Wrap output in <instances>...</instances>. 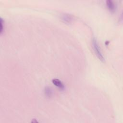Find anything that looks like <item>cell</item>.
<instances>
[{
	"label": "cell",
	"instance_id": "1",
	"mask_svg": "<svg viewBox=\"0 0 123 123\" xmlns=\"http://www.w3.org/2000/svg\"><path fill=\"white\" fill-rule=\"evenodd\" d=\"M92 46L93 49V50L96 55L98 58V59L100 61H101L102 62H105L104 57L102 53V52L101 51V49H100V48L99 47L98 43L95 38H93L92 39Z\"/></svg>",
	"mask_w": 123,
	"mask_h": 123
},
{
	"label": "cell",
	"instance_id": "2",
	"mask_svg": "<svg viewBox=\"0 0 123 123\" xmlns=\"http://www.w3.org/2000/svg\"><path fill=\"white\" fill-rule=\"evenodd\" d=\"M52 83L57 87L61 89V90H64L65 86L63 83L59 79L54 78L52 80Z\"/></svg>",
	"mask_w": 123,
	"mask_h": 123
},
{
	"label": "cell",
	"instance_id": "3",
	"mask_svg": "<svg viewBox=\"0 0 123 123\" xmlns=\"http://www.w3.org/2000/svg\"><path fill=\"white\" fill-rule=\"evenodd\" d=\"M61 19L63 22H64L65 23L69 24L72 22L73 17L71 15H70L69 14L64 13L62 15Z\"/></svg>",
	"mask_w": 123,
	"mask_h": 123
},
{
	"label": "cell",
	"instance_id": "4",
	"mask_svg": "<svg viewBox=\"0 0 123 123\" xmlns=\"http://www.w3.org/2000/svg\"><path fill=\"white\" fill-rule=\"evenodd\" d=\"M106 4L107 8L111 12H114L115 11L116 6L114 2L112 0H107Z\"/></svg>",
	"mask_w": 123,
	"mask_h": 123
},
{
	"label": "cell",
	"instance_id": "5",
	"mask_svg": "<svg viewBox=\"0 0 123 123\" xmlns=\"http://www.w3.org/2000/svg\"><path fill=\"white\" fill-rule=\"evenodd\" d=\"M45 94L48 97H50L52 95V90L51 88L49 86H46L45 88Z\"/></svg>",
	"mask_w": 123,
	"mask_h": 123
},
{
	"label": "cell",
	"instance_id": "6",
	"mask_svg": "<svg viewBox=\"0 0 123 123\" xmlns=\"http://www.w3.org/2000/svg\"><path fill=\"white\" fill-rule=\"evenodd\" d=\"M0 34H2V32H3V19L0 18Z\"/></svg>",
	"mask_w": 123,
	"mask_h": 123
}]
</instances>
